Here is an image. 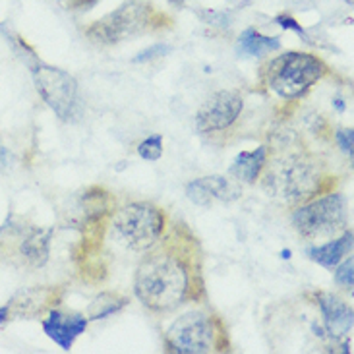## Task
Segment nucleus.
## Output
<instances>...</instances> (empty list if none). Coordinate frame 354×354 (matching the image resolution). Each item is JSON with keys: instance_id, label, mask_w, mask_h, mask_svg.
Here are the masks:
<instances>
[{"instance_id": "obj_3", "label": "nucleus", "mask_w": 354, "mask_h": 354, "mask_svg": "<svg viewBox=\"0 0 354 354\" xmlns=\"http://www.w3.org/2000/svg\"><path fill=\"white\" fill-rule=\"evenodd\" d=\"M322 58L308 53H285L266 66V84L283 99H297L306 93L326 74Z\"/></svg>"}, {"instance_id": "obj_17", "label": "nucleus", "mask_w": 354, "mask_h": 354, "mask_svg": "<svg viewBox=\"0 0 354 354\" xmlns=\"http://www.w3.org/2000/svg\"><path fill=\"white\" fill-rule=\"evenodd\" d=\"M126 302H128L126 298L105 292V295H101V297H97L93 300V304L89 306L87 314H89L91 319H103V317L113 316L116 312H120L126 306Z\"/></svg>"}, {"instance_id": "obj_16", "label": "nucleus", "mask_w": 354, "mask_h": 354, "mask_svg": "<svg viewBox=\"0 0 354 354\" xmlns=\"http://www.w3.org/2000/svg\"><path fill=\"white\" fill-rule=\"evenodd\" d=\"M239 55L242 57H261L268 53H275L281 48V41L277 37H266L258 29H246L239 39Z\"/></svg>"}, {"instance_id": "obj_5", "label": "nucleus", "mask_w": 354, "mask_h": 354, "mask_svg": "<svg viewBox=\"0 0 354 354\" xmlns=\"http://www.w3.org/2000/svg\"><path fill=\"white\" fill-rule=\"evenodd\" d=\"M157 24L155 12L145 2H128L87 29V37L99 45H115L124 39L145 33Z\"/></svg>"}, {"instance_id": "obj_20", "label": "nucleus", "mask_w": 354, "mask_h": 354, "mask_svg": "<svg viewBox=\"0 0 354 354\" xmlns=\"http://www.w3.org/2000/svg\"><path fill=\"white\" fill-rule=\"evenodd\" d=\"M169 50H171L169 45H155V47L144 50L142 55H138V57L134 58V62H147V60H153V58L161 57L165 53H169Z\"/></svg>"}, {"instance_id": "obj_6", "label": "nucleus", "mask_w": 354, "mask_h": 354, "mask_svg": "<svg viewBox=\"0 0 354 354\" xmlns=\"http://www.w3.org/2000/svg\"><path fill=\"white\" fill-rule=\"evenodd\" d=\"M346 211L345 198L339 194H329L326 198L306 203L292 213V225L300 236L308 240L333 239L345 227Z\"/></svg>"}, {"instance_id": "obj_24", "label": "nucleus", "mask_w": 354, "mask_h": 354, "mask_svg": "<svg viewBox=\"0 0 354 354\" xmlns=\"http://www.w3.org/2000/svg\"><path fill=\"white\" fill-rule=\"evenodd\" d=\"M10 316V308L8 306H2L0 308V324H4Z\"/></svg>"}, {"instance_id": "obj_2", "label": "nucleus", "mask_w": 354, "mask_h": 354, "mask_svg": "<svg viewBox=\"0 0 354 354\" xmlns=\"http://www.w3.org/2000/svg\"><path fill=\"white\" fill-rule=\"evenodd\" d=\"M319 165L308 155H287L269 167L263 186L283 201H302L319 190Z\"/></svg>"}, {"instance_id": "obj_15", "label": "nucleus", "mask_w": 354, "mask_h": 354, "mask_svg": "<svg viewBox=\"0 0 354 354\" xmlns=\"http://www.w3.org/2000/svg\"><path fill=\"white\" fill-rule=\"evenodd\" d=\"M53 230L33 229L26 239L21 240V254L33 268H41L48 258V246H50Z\"/></svg>"}, {"instance_id": "obj_21", "label": "nucleus", "mask_w": 354, "mask_h": 354, "mask_svg": "<svg viewBox=\"0 0 354 354\" xmlns=\"http://www.w3.org/2000/svg\"><path fill=\"white\" fill-rule=\"evenodd\" d=\"M335 138H337V142H339V145H341V149L353 157V144H354L353 130H351V128H348V130H339Z\"/></svg>"}, {"instance_id": "obj_7", "label": "nucleus", "mask_w": 354, "mask_h": 354, "mask_svg": "<svg viewBox=\"0 0 354 354\" xmlns=\"http://www.w3.org/2000/svg\"><path fill=\"white\" fill-rule=\"evenodd\" d=\"M33 80L39 95L47 103L60 120H77L82 116V99L77 82L60 68L37 64L33 68Z\"/></svg>"}, {"instance_id": "obj_8", "label": "nucleus", "mask_w": 354, "mask_h": 354, "mask_svg": "<svg viewBox=\"0 0 354 354\" xmlns=\"http://www.w3.org/2000/svg\"><path fill=\"white\" fill-rule=\"evenodd\" d=\"M217 331L213 319L203 312H188L167 331V345L180 354H203L215 348Z\"/></svg>"}, {"instance_id": "obj_23", "label": "nucleus", "mask_w": 354, "mask_h": 354, "mask_svg": "<svg viewBox=\"0 0 354 354\" xmlns=\"http://www.w3.org/2000/svg\"><path fill=\"white\" fill-rule=\"evenodd\" d=\"M74 8H89L91 4H95L97 0H70Z\"/></svg>"}, {"instance_id": "obj_14", "label": "nucleus", "mask_w": 354, "mask_h": 354, "mask_svg": "<svg viewBox=\"0 0 354 354\" xmlns=\"http://www.w3.org/2000/svg\"><path fill=\"white\" fill-rule=\"evenodd\" d=\"M351 250H353V230L345 232L341 239L329 240L327 244L319 246V248L308 250V254L319 266H324L327 269H333L335 266H339V261L345 258Z\"/></svg>"}, {"instance_id": "obj_25", "label": "nucleus", "mask_w": 354, "mask_h": 354, "mask_svg": "<svg viewBox=\"0 0 354 354\" xmlns=\"http://www.w3.org/2000/svg\"><path fill=\"white\" fill-rule=\"evenodd\" d=\"M169 2H171V4H174V6H182L186 0H169Z\"/></svg>"}, {"instance_id": "obj_11", "label": "nucleus", "mask_w": 354, "mask_h": 354, "mask_svg": "<svg viewBox=\"0 0 354 354\" xmlns=\"http://www.w3.org/2000/svg\"><path fill=\"white\" fill-rule=\"evenodd\" d=\"M87 317L80 314H62L58 310H53L48 317L43 322V329L62 351H70L74 341L86 331Z\"/></svg>"}, {"instance_id": "obj_9", "label": "nucleus", "mask_w": 354, "mask_h": 354, "mask_svg": "<svg viewBox=\"0 0 354 354\" xmlns=\"http://www.w3.org/2000/svg\"><path fill=\"white\" fill-rule=\"evenodd\" d=\"M244 101L236 91H217L200 106L196 126L200 132H219L236 122Z\"/></svg>"}, {"instance_id": "obj_13", "label": "nucleus", "mask_w": 354, "mask_h": 354, "mask_svg": "<svg viewBox=\"0 0 354 354\" xmlns=\"http://www.w3.org/2000/svg\"><path fill=\"white\" fill-rule=\"evenodd\" d=\"M266 159H268V147H263V145L254 151H242L230 167V174L236 180L254 184L258 180L261 169L266 167Z\"/></svg>"}, {"instance_id": "obj_1", "label": "nucleus", "mask_w": 354, "mask_h": 354, "mask_svg": "<svg viewBox=\"0 0 354 354\" xmlns=\"http://www.w3.org/2000/svg\"><path fill=\"white\" fill-rule=\"evenodd\" d=\"M188 268L173 252H155L136 273V297L153 312H171L188 297Z\"/></svg>"}, {"instance_id": "obj_4", "label": "nucleus", "mask_w": 354, "mask_h": 354, "mask_svg": "<svg viewBox=\"0 0 354 354\" xmlns=\"http://www.w3.org/2000/svg\"><path fill=\"white\" fill-rule=\"evenodd\" d=\"M113 230L120 244L134 252H145L157 244L165 230V213L151 203H130L116 211Z\"/></svg>"}, {"instance_id": "obj_10", "label": "nucleus", "mask_w": 354, "mask_h": 354, "mask_svg": "<svg viewBox=\"0 0 354 354\" xmlns=\"http://www.w3.org/2000/svg\"><path fill=\"white\" fill-rule=\"evenodd\" d=\"M186 196L194 203L207 207L215 201H232L240 198V186L225 176H203L186 186Z\"/></svg>"}, {"instance_id": "obj_18", "label": "nucleus", "mask_w": 354, "mask_h": 354, "mask_svg": "<svg viewBox=\"0 0 354 354\" xmlns=\"http://www.w3.org/2000/svg\"><path fill=\"white\" fill-rule=\"evenodd\" d=\"M138 153L145 161H159L161 155H163V138L161 136H151V138L144 140L138 147Z\"/></svg>"}, {"instance_id": "obj_19", "label": "nucleus", "mask_w": 354, "mask_h": 354, "mask_svg": "<svg viewBox=\"0 0 354 354\" xmlns=\"http://www.w3.org/2000/svg\"><path fill=\"white\" fill-rule=\"evenodd\" d=\"M353 268H354L353 258H348L346 261H343V263L339 266V269L335 271V281L339 287L348 288V290L353 288V283H354Z\"/></svg>"}, {"instance_id": "obj_22", "label": "nucleus", "mask_w": 354, "mask_h": 354, "mask_svg": "<svg viewBox=\"0 0 354 354\" xmlns=\"http://www.w3.org/2000/svg\"><path fill=\"white\" fill-rule=\"evenodd\" d=\"M275 21H277L281 28L292 29V31H297L300 37H304V41H308V43H310V39H308L306 31L302 29V26H298L297 19H292V18H290V16H279V18L275 19Z\"/></svg>"}, {"instance_id": "obj_12", "label": "nucleus", "mask_w": 354, "mask_h": 354, "mask_svg": "<svg viewBox=\"0 0 354 354\" xmlns=\"http://www.w3.org/2000/svg\"><path fill=\"white\" fill-rule=\"evenodd\" d=\"M317 304L324 316V326L333 339H343L353 329V308L329 292L317 295Z\"/></svg>"}]
</instances>
